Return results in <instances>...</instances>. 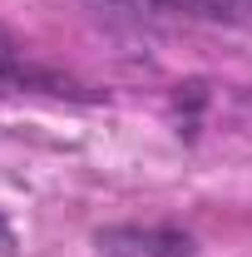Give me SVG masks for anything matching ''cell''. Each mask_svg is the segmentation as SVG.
<instances>
[{
  "label": "cell",
  "mask_w": 252,
  "mask_h": 257,
  "mask_svg": "<svg viewBox=\"0 0 252 257\" xmlns=\"http://www.w3.org/2000/svg\"><path fill=\"white\" fill-rule=\"evenodd\" d=\"M163 10H178V15H198V20H242L252 10V0H149Z\"/></svg>",
  "instance_id": "2"
},
{
  "label": "cell",
  "mask_w": 252,
  "mask_h": 257,
  "mask_svg": "<svg viewBox=\"0 0 252 257\" xmlns=\"http://www.w3.org/2000/svg\"><path fill=\"white\" fill-rule=\"evenodd\" d=\"M15 252V232H10V223H5V213H0V257Z\"/></svg>",
  "instance_id": "3"
},
{
  "label": "cell",
  "mask_w": 252,
  "mask_h": 257,
  "mask_svg": "<svg viewBox=\"0 0 252 257\" xmlns=\"http://www.w3.org/2000/svg\"><path fill=\"white\" fill-rule=\"evenodd\" d=\"M94 242L104 257H193V237L178 227H104Z\"/></svg>",
  "instance_id": "1"
}]
</instances>
